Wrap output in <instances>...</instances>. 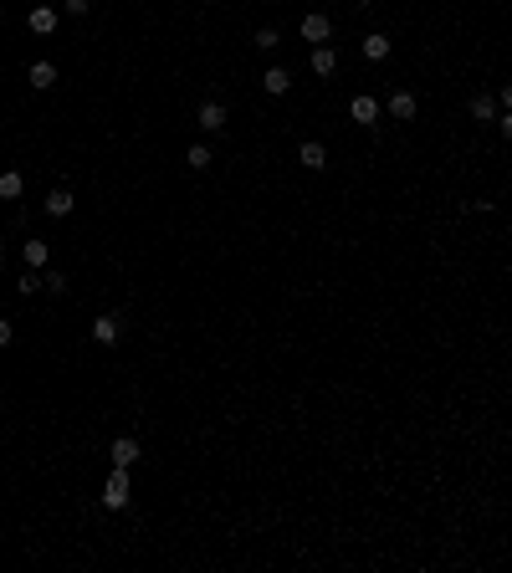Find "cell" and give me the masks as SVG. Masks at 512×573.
<instances>
[{
	"label": "cell",
	"instance_id": "cell-1",
	"mask_svg": "<svg viewBox=\"0 0 512 573\" xmlns=\"http://www.w3.org/2000/svg\"><path fill=\"white\" fill-rule=\"evenodd\" d=\"M103 507H113V512H123V507H128V471H123V466H113L108 487H103Z\"/></svg>",
	"mask_w": 512,
	"mask_h": 573
},
{
	"label": "cell",
	"instance_id": "cell-2",
	"mask_svg": "<svg viewBox=\"0 0 512 573\" xmlns=\"http://www.w3.org/2000/svg\"><path fill=\"white\" fill-rule=\"evenodd\" d=\"M108 456H113V466H139V440L134 435H123V440H113V446H108Z\"/></svg>",
	"mask_w": 512,
	"mask_h": 573
},
{
	"label": "cell",
	"instance_id": "cell-3",
	"mask_svg": "<svg viewBox=\"0 0 512 573\" xmlns=\"http://www.w3.org/2000/svg\"><path fill=\"white\" fill-rule=\"evenodd\" d=\"M195 123L205 128V134H221V128H226V108H221V103H205L200 113H195Z\"/></svg>",
	"mask_w": 512,
	"mask_h": 573
},
{
	"label": "cell",
	"instance_id": "cell-4",
	"mask_svg": "<svg viewBox=\"0 0 512 573\" xmlns=\"http://www.w3.org/2000/svg\"><path fill=\"white\" fill-rule=\"evenodd\" d=\"M328 31H333V26H328V16H318V11H313V16H303V41H318V47H323Z\"/></svg>",
	"mask_w": 512,
	"mask_h": 573
},
{
	"label": "cell",
	"instance_id": "cell-5",
	"mask_svg": "<svg viewBox=\"0 0 512 573\" xmlns=\"http://www.w3.org/2000/svg\"><path fill=\"white\" fill-rule=\"evenodd\" d=\"M349 113H354V123H379V103H374L369 93H359V98L349 103Z\"/></svg>",
	"mask_w": 512,
	"mask_h": 573
},
{
	"label": "cell",
	"instance_id": "cell-6",
	"mask_svg": "<svg viewBox=\"0 0 512 573\" xmlns=\"http://www.w3.org/2000/svg\"><path fill=\"white\" fill-rule=\"evenodd\" d=\"M262 87H267L272 98H282L287 87H292V72H287V67H267V72H262Z\"/></svg>",
	"mask_w": 512,
	"mask_h": 573
},
{
	"label": "cell",
	"instance_id": "cell-7",
	"mask_svg": "<svg viewBox=\"0 0 512 573\" xmlns=\"http://www.w3.org/2000/svg\"><path fill=\"white\" fill-rule=\"evenodd\" d=\"M297 164H303V169H328V149L323 144H303V149H297Z\"/></svg>",
	"mask_w": 512,
	"mask_h": 573
},
{
	"label": "cell",
	"instance_id": "cell-8",
	"mask_svg": "<svg viewBox=\"0 0 512 573\" xmlns=\"http://www.w3.org/2000/svg\"><path fill=\"white\" fill-rule=\"evenodd\" d=\"M118 333H123V323H118L113 313H103V318L93 323V338H98V343H118Z\"/></svg>",
	"mask_w": 512,
	"mask_h": 573
},
{
	"label": "cell",
	"instance_id": "cell-9",
	"mask_svg": "<svg viewBox=\"0 0 512 573\" xmlns=\"http://www.w3.org/2000/svg\"><path fill=\"white\" fill-rule=\"evenodd\" d=\"M333 67H338V52L333 47H313V72L318 77H333Z\"/></svg>",
	"mask_w": 512,
	"mask_h": 573
},
{
	"label": "cell",
	"instance_id": "cell-10",
	"mask_svg": "<svg viewBox=\"0 0 512 573\" xmlns=\"http://www.w3.org/2000/svg\"><path fill=\"white\" fill-rule=\"evenodd\" d=\"M390 118L410 123V118H415V93H395V98H390Z\"/></svg>",
	"mask_w": 512,
	"mask_h": 573
},
{
	"label": "cell",
	"instance_id": "cell-11",
	"mask_svg": "<svg viewBox=\"0 0 512 573\" xmlns=\"http://www.w3.org/2000/svg\"><path fill=\"white\" fill-rule=\"evenodd\" d=\"M472 118H477V123H492V118H497V98H492V93H477V98H472Z\"/></svg>",
	"mask_w": 512,
	"mask_h": 573
},
{
	"label": "cell",
	"instance_id": "cell-12",
	"mask_svg": "<svg viewBox=\"0 0 512 573\" xmlns=\"http://www.w3.org/2000/svg\"><path fill=\"white\" fill-rule=\"evenodd\" d=\"M72 205H77V200H72V190H52V195H47V215H57V220H62V215H72Z\"/></svg>",
	"mask_w": 512,
	"mask_h": 573
},
{
	"label": "cell",
	"instance_id": "cell-13",
	"mask_svg": "<svg viewBox=\"0 0 512 573\" xmlns=\"http://www.w3.org/2000/svg\"><path fill=\"white\" fill-rule=\"evenodd\" d=\"M31 31H36V36L57 31V11H52V6H36V11H31Z\"/></svg>",
	"mask_w": 512,
	"mask_h": 573
},
{
	"label": "cell",
	"instance_id": "cell-14",
	"mask_svg": "<svg viewBox=\"0 0 512 573\" xmlns=\"http://www.w3.org/2000/svg\"><path fill=\"white\" fill-rule=\"evenodd\" d=\"M364 57H369V62H384V57H390V36L369 31V36H364Z\"/></svg>",
	"mask_w": 512,
	"mask_h": 573
},
{
	"label": "cell",
	"instance_id": "cell-15",
	"mask_svg": "<svg viewBox=\"0 0 512 573\" xmlns=\"http://www.w3.org/2000/svg\"><path fill=\"white\" fill-rule=\"evenodd\" d=\"M21 190H26V180H21L16 169H6V174H0V200H21Z\"/></svg>",
	"mask_w": 512,
	"mask_h": 573
},
{
	"label": "cell",
	"instance_id": "cell-16",
	"mask_svg": "<svg viewBox=\"0 0 512 573\" xmlns=\"http://www.w3.org/2000/svg\"><path fill=\"white\" fill-rule=\"evenodd\" d=\"M21 251H26V267H31V272H36V267H47V261H52L47 241H26V246H21Z\"/></svg>",
	"mask_w": 512,
	"mask_h": 573
},
{
	"label": "cell",
	"instance_id": "cell-17",
	"mask_svg": "<svg viewBox=\"0 0 512 573\" xmlns=\"http://www.w3.org/2000/svg\"><path fill=\"white\" fill-rule=\"evenodd\" d=\"M52 82H57V67H52V62H36V67H31V87H41V93H47Z\"/></svg>",
	"mask_w": 512,
	"mask_h": 573
},
{
	"label": "cell",
	"instance_id": "cell-18",
	"mask_svg": "<svg viewBox=\"0 0 512 573\" xmlns=\"http://www.w3.org/2000/svg\"><path fill=\"white\" fill-rule=\"evenodd\" d=\"M185 164H190V169H210V149H205V144H195V149L185 154Z\"/></svg>",
	"mask_w": 512,
	"mask_h": 573
},
{
	"label": "cell",
	"instance_id": "cell-19",
	"mask_svg": "<svg viewBox=\"0 0 512 573\" xmlns=\"http://www.w3.org/2000/svg\"><path fill=\"white\" fill-rule=\"evenodd\" d=\"M277 41H282V36H277V26H262V31H256V47H262V52H272Z\"/></svg>",
	"mask_w": 512,
	"mask_h": 573
},
{
	"label": "cell",
	"instance_id": "cell-20",
	"mask_svg": "<svg viewBox=\"0 0 512 573\" xmlns=\"http://www.w3.org/2000/svg\"><path fill=\"white\" fill-rule=\"evenodd\" d=\"M41 286H47V292H67V277H62V272H47V282H41Z\"/></svg>",
	"mask_w": 512,
	"mask_h": 573
},
{
	"label": "cell",
	"instance_id": "cell-21",
	"mask_svg": "<svg viewBox=\"0 0 512 573\" xmlns=\"http://www.w3.org/2000/svg\"><path fill=\"white\" fill-rule=\"evenodd\" d=\"M62 6H67V16H88L93 0H62Z\"/></svg>",
	"mask_w": 512,
	"mask_h": 573
},
{
	"label": "cell",
	"instance_id": "cell-22",
	"mask_svg": "<svg viewBox=\"0 0 512 573\" xmlns=\"http://www.w3.org/2000/svg\"><path fill=\"white\" fill-rule=\"evenodd\" d=\"M6 343H11V323H6V318H0V348H6Z\"/></svg>",
	"mask_w": 512,
	"mask_h": 573
},
{
	"label": "cell",
	"instance_id": "cell-23",
	"mask_svg": "<svg viewBox=\"0 0 512 573\" xmlns=\"http://www.w3.org/2000/svg\"><path fill=\"white\" fill-rule=\"evenodd\" d=\"M502 108H507V113H512V82L502 87Z\"/></svg>",
	"mask_w": 512,
	"mask_h": 573
},
{
	"label": "cell",
	"instance_id": "cell-24",
	"mask_svg": "<svg viewBox=\"0 0 512 573\" xmlns=\"http://www.w3.org/2000/svg\"><path fill=\"white\" fill-rule=\"evenodd\" d=\"M502 134H507V139H512V113H502Z\"/></svg>",
	"mask_w": 512,
	"mask_h": 573
},
{
	"label": "cell",
	"instance_id": "cell-25",
	"mask_svg": "<svg viewBox=\"0 0 512 573\" xmlns=\"http://www.w3.org/2000/svg\"><path fill=\"white\" fill-rule=\"evenodd\" d=\"M0 261H6V241H0Z\"/></svg>",
	"mask_w": 512,
	"mask_h": 573
},
{
	"label": "cell",
	"instance_id": "cell-26",
	"mask_svg": "<svg viewBox=\"0 0 512 573\" xmlns=\"http://www.w3.org/2000/svg\"><path fill=\"white\" fill-rule=\"evenodd\" d=\"M354 6H369V0H354Z\"/></svg>",
	"mask_w": 512,
	"mask_h": 573
}]
</instances>
